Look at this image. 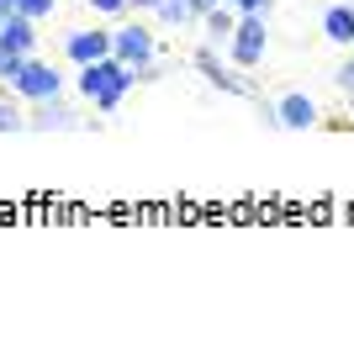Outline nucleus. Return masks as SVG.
<instances>
[{
	"instance_id": "1",
	"label": "nucleus",
	"mask_w": 354,
	"mask_h": 343,
	"mask_svg": "<svg viewBox=\"0 0 354 343\" xmlns=\"http://www.w3.org/2000/svg\"><path fill=\"white\" fill-rule=\"evenodd\" d=\"M133 79H138V69H133V63H122L117 53H111V59H95V63H80V95H85V101H95L106 117L127 101Z\"/></svg>"
},
{
	"instance_id": "2",
	"label": "nucleus",
	"mask_w": 354,
	"mask_h": 343,
	"mask_svg": "<svg viewBox=\"0 0 354 343\" xmlns=\"http://www.w3.org/2000/svg\"><path fill=\"white\" fill-rule=\"evenodd\" d=\"M59 90H64V75L53 69V63H43V59H21V69L11 75V95H21L27 106H37V101H59Z\"/></svg>"
},
{
	"instance_id": "3",
	"label": "nucleus",
	"mask_w": 354,
	"mask_h": 343,
	"mask_svg": "<svg viewBox=\"0 0 354 343\" xmlns=\"http://www.w3.org/2000/svg\"><path fill=\"white\" fill-rule=\"evenodd\" d=\"M265 43H270L265 16H238L233 37H227V63L233 69H254V63L265 59Z\"/></svg>"
},
{
	"instance_id": "4",
	"label": "nucleus",
	"mask_w": 354,
	"mask_h": 343,
	"mask_svg": "<svg viewBox=\"0 0 354 343\" xmlns=\"http://www.w3.org/2000/svg\"><path fill=\"white\" fill-rule=\"evenodd\" d=\"M111 53H117L122 63H133L138 79H143V69H153V32L138 27V21H127V27L111 32Z\"/></svg>"
},
{
	"instance_id": "5",
	"label": "nucleus",
	"mask_w": 354,
	"mask_h": 343,
	"mask_svg": "<svg viewBox=\"0 0 354 343\" xmlns=\"http://www.w3.org/2000/svg\"><path fill=\"white\" fill-rule=\"evenodd\" d=\"M64 53H69V63H95V59H111V32L69 27V32H64Z\"/></svg>"
},
{
	"instance_id": "6",
	"label": "nucleus",
	"mask_w": 354,
	"mask_h": 343,
	"mask_svg": "<svg viewBox=\"0 0 354 343\" xmlns=\"http://www.w3.org/2000/svg\"><path fill=\"white\" fill-rule=\"evenodd\" d=\"M275 121H281V127H291V133H307V127H317V121H323V111H317V101H312V95L291 90V95H281V106H275Z\"/></svg>"
},
{
	"instance_id": "7",
	"label": "nucleus",
	"mask_w": 354,
	"mask_h": 343,
	"mask_svg": "<svg viewBox=\"0 0 354 343\" xmlns=\"http://www.w3.org/2000/svg\"><path fill=\"white\" fill-rule=\"evenodd\" d=\"M196 75H207L212 85H217V90H227V95H249V85H243V79H238L233 69H227V63L217 59V48H212V43H201V48H196Z\"/></svg>"
},
{
	"instance_id": "8",
	"label": "nucleus",
	"mask_w": 354,
	"mask_h": 343,
	"mask_svg": "<svg viewBox=\"0 0 354 343\" xmlns=\"http://www.w3.org/2000/svg\"><path fill=\"white\" fill-rule=\"evenodd\" d=\"M0 43L11 48V53H21V59H27L32 48H37V21H32V16H21V11L0 16Z\"/></svg>"
},
{
	"instance_id": "9",
	"label": "nucleus",
	"mask_w": 354,
	"mask_h": 343,
	"mask_svg": "<svg viewBox=\"0 0 354 343\" xmlns=\"http://www.w3.org/2000/svg\"><path fill=\"white\" fill-rule=\"evenodd\" d=\"M80 121L74 111H64L59 101H37V117H32V133H74Z\"/></svg>"
},
{
	"instance_id": "10",
	"label": "nucleus",
	"mask_w": 354,
	"mask_h": 343,
	"mask_svg": "<svg viewBox=\"0 0 354 343\" xmlns=\"http://www.w3.org/2000/svg\"><path fill=\"white\" fill-rule=\"evenodd\" d=\"M201 21H207V43L212 48H227V37H233V27H238V11H233V6H212Z\"/></svg>"
},
{
	"instance_id": "11",
	"label": "nucleus",
	"mask_w": 354,
	"mask_h": 343,
	"mask_svg": "<svg viewBox=\"0 0 354 343\" xmlns=\"http://www.w3.org/2000/svg\"><path fill=\"white\" fill-rule=\"evenodd\" d=\"M323 37L328 43H354V6H328L323 11Z\"/></svg>"
},
{
	"instance_id": "12",
	"label": "nucleus",
	"mask_w": 354,
	"mask_h": 343,
	"mask_svg": "<svg viewBox=\"0 0 354 343\" xmlns=\"http://www.w3.org/2000/svg\"><path fill=\"white\" fill-rule=\"evenodd\" d=\"M0 133H32V117L21 111V95H0Z\"/></svg>"
},
{
	"instance_id": "13",
	"label": "nucleus",
	"mask_w": 354,
	"mask_h": 343,
	"mask_svg": "<svg viewBox=\"0 0 354 343\" xmlns=\"http://www.w3.org/2000/svg\"><path fill=\"white\" fill-rule=\"evenodd\" d=\"M153 16H159L164 27H185V21H196L191 0H159V6H153Z\"/></svg>"
},
{
	"instance_id": "14",
	"label": "nucleus",
	"mask_w": 354,
	"mask_h": 343,
	"mask_svg": "<svg viewBox=\"0 0 354 343\" xmlns=\"http://www.w3.org/2000/svg\"><path fill=\"white\" fill-rule=\"evenodd\" d=\"M16 11H21V16H32V21H43V16L53 11V0H16Z\"/></svg>"
},
{
	"instance_id": "15",
	"label": "nucleus",
	"mask_w": 354,
	"mask_h": 343,
	"mask_svg": "<svg viewBox=\"0 0 354 343\" xmlns=\"http://www.w3.org/2000/svg\"><path fill=\"white\" fill-rule=\"evenodd\" d=\"M227 6H233L238 16H265L270 11V0H227Z\"/></svg>"
},
{
	"instance_id": "16",
	"label": "nucleus",
	"mask_w": 354,
	"mask_h": 343,
	"mask_svg": "<svg viewBox=\"0 0 354 343\" xmlns=\"http://www.w3.org/2000/svg\"><path fill=\"white\" fill-rule=\"evenodd\" d=\"M339 90H344V101L354 106V59H349V63L339 69Z\"/></svg>"
},
{
	"instance_id": "17",
	"label": "nucleus",
	"mask_w": 354,
	"mask_h": 343,
	"mask_svg": "<svg viewBox=\"0 0 354 343\" xmlns=\"http://www.w3.org/2000/svg\"><path fill=\"white\" fill-rule=\"evenodd\" d=\"M90 6H95V11H101V16H122V11H127V6H133V0H90Z\"/></svg>"
},
{
	"instance_id": "18",
	"label": "nucleus",
	"mask_w": 354,
	"mask_h": 343,
	"mask_svg": "<svg viewBox=\"0 0 354 343\" xmlns=\"http://www.w3.org/2000/svg\"><path fill=\"white\" fill-rule=\"evenodd\" d=\"M212 6H227V0H191V11H196V16H207Z\"/></svg>"
},
{
	"instance_id": "19",
	"label": "nucleus",
	"mask_w": 354,
	"mask_h": 343,
	"mask_svg": "<svg viewBox=\"0 0 354 343\" xmlns=\"http://www.w3.org/2000/svg\"><path fill=\"white\" fill-rule=\"evenodd\" d=\"M133 6H138V11H153V6H159V0H133Z\"/></svg>"
},
{
	"instance_id": "20",
	"label": "nucleus",
	"mask_w": 354,
	"mask_h": 343,
	"mask_svg": "<svg viewBox=\"0 0 354 343\" xmlns=\"http://www.w3.org/2000/svg\"><path fill=\"white\" fill-rule=\"evenodd\" d=\"M16 11V0H0V16H11Z\"/></svg>"
}]
</instances>
